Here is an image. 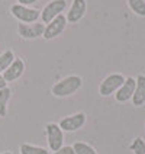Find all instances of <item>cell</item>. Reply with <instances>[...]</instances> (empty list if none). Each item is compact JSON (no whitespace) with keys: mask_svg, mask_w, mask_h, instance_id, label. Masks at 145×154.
Returning <instances> with one entry per match:
<instances>
[{"mask_svg":"<svg viewBox=\"0 0 145 154\" xmlns=\"http://www.w3.org/2000/svg\"><path fill=\"white\" fill-rule=\"evenodd\" d=\"M10 13L16 17L20 23H34V22H38V19L41 17L39 10L29 8V6H22L19 3L13 5L10 8Z\"/></svg>","mask_w":145,"mask_h":154,"instance_id":"cell-2","label":"cell"},{"mask_svg":"<svg viewBox=\"0 0 145 154\" xmlns=\"http://www.w3.org/2000/svg\"><path fill=\"white\" fill-rule=\"evenodd\" d=\"M83 86V79L80 76H67L52 86L51 92L57 97H67L74 94Z\"/></svg>","mask_w":145,"mask_h":154,"instance_id":"cell-1","label":"cell"},{"mask_svg":"<svg viewBox=\"0 0 145 154\" xmlns=\"http://www.w3.org/2000/svg\"><path fill=\"white\" fill-rule=\"evenodd\" d=\"M2 154H12L10 151H5V153H2Z\"/></svg>","mask_w":145,"mask_h":154,"instance_id":"cell-22","label":"cell"},{"mask_svg":"<svg viewBox=\"0 0 145 154\" xmlns=\"http://www.w3.org/2000/svg\"><path fill=\"white\" fill-rule=\"evenodd\" d=\"M123 82H125V77L122 76V74H119V73L110 74V76H107L100 83V86H99V93L102 94V96H104V97H107L110 94L116 93V90L123 85Z\"/></svg>","mask_w":145,"mask_h":154,"instance_id":"cell-5","label":"cell"},{"mask_svg":"<svg viewBox=\"0 0 145 154\" xmlns=\"http://www.w3.org/2000/svg\"><path fill=\"white\" fill-rule=\"evenodd\" d=\"M16 57H15V54L12 50H8V51H5L3 54H0V74L5 71V70H8V67L13 63Z\"/></svg>","mask_w":145,"mask_h":154,"instance_id":"cell-14","label":"cell"},{"mask_svg":"<svg viewBox=\"0 0 145 154\" xmlns=\"http://www.w3.org/2000/svg\"><path fill=\"white\" fill-rule=\"evenodd\" d=\"M8 87V82L3 79V74H0V89H5Z\"/></svg>","mask_w":145,"mask_h":154,"instance_id":"cell-21","label":"cell"},{"mask_svg":"<svg viewBox=\"0 0 145 154\" xmlns=\"http://www.w3.org/2000/svg\"><path fill=\"white\" fill-rule=\"evenodd\" d=\"M45 31V25L42 22H34V23H19L17 32L23 39H36L41 38Z\"/></svg>","mask_w":145,"mask_h":154,"instance_id":"cell-7","label":"cell"},{"mask_svg":"<svg viewBox=\"0 0 145 154\" xmlns=\"http://www.w3.org/2000/svg\"><path fill=\"white\" fill-rule=\"evenodd\" d=\"M128 6L135 15L145 16V0H128Z\"/></svg>","mask_w":145,"mask_h":154,"instance_id":"cell-15","label":"cell"},{"mask_svg":"<svg viewBox=\"0 0 145 154\" xmlns=\"http://www.w3.org/2000/svg\"><path fill=\"white\" fill-rule=\"evenodd\" d=\"M36 2H38V0H17V3L22 5V6H31V5H34Z\"/></svg>","mask_w":145,"mask_h":154,"instance_id":"cell-20","label":"cell"},{"mask_svg":"<svg viewBox=\"0 0 145 154\" xmlns=\"http://www.w3.org/2000/svg\"><path fill=\"white\" fill-rule=\"evenodd\" d=\"M135 80H137V85H135V92L132 96V102L135 106H142L145 103V76L139 74Z\"/></svg>","mask_w":145,"mask_h":154,"instance_id":"cell-12","label":"cell"},{"mask_svg":"<svg viewBox=\"0 0 145 154\" xmlns=\"http://www.w3.org/2000/svg\"><path fill=\"white\" fill-rule=\"evenodd\" d=\"M23 71H25V61L22 58H15L13 63L8 67V70H5L2 74H3V79L9 83V82L17 80L19 77L23 74Z\"/></svg>","mask_w":145,"mask_h":154,"instance_id":"cell-11","label":"cell"},{"mask_svg":"<svg viewBox=\"0 0 145 154\" xmlns=\"http://www.w3.org/2000/svg\"><path fill=\"white\" fill-rule=\"evenodd\" d=\"M45 128H47V143H48L50 150L51 151L60 150L64 144V132L60 128V125L55 122H51Z\"/></svg>","mask_w":145,"mask_h":154,"instance_id":"cell-4","label":"cell"},{"mask_svg":"<svg viewBox=\"0 0 145 154\" xmlns=\"http://www.w3.org/2000/svg\"><path fill=\"white\" fill-rule=\"evenodd\" d=\"M131 151H134V154H145V141L141 137H137L131 144Z\"/></svg>","mask_w":145,"mask_h":154,"instance_id":"cell-18","label":"cell"},{"mask_svg":"<svg viewBox=\"0 0 145 154\" xmlns=\"http://www.w3.org/2000/svg\"><path fill=\"white\" fill-rule=\"evenodd\" d=\"M12 96V90L9 87L0 89V118H5L8 113V102Z\"/></svg>","mask_w":145,"mask_h":154,"instance_id":"cell-13","label":"cell"},{"mask_svg":"<svg viewBox=\"0 0 145 154\" xmlns=\"http://www.w3.org/2000/svg\"><path fill=\"white\" fill-rule=\"evenodd\" d=\"M65 25H67V17L64 16V15L57 16L54 20H51L50 23H47V25H45V31H44L42 38L44 39H47V41L57 38L58 35H61L62 32H64Z\"/></svg>","mask_w":145,"mask_h":154,"instance_id":"cell-6","label":"cell"},{"mask_svg":"<svg viewBox=\"0 0 145 154\" xmlns=\"http://www.w3.org/2000/svg\"><path fill=\"white\" fill-rule=\"evenodd\" d=\"M20 154H50L47 148L36 147L32 144H22L20 146Z\"/></svg>","mask_w":145,"mask_h":154,"instance_id":"cell-16","label":"cell"},{"mask_svg":"<svg viewBox=\"0 0 145 154\" xmlns=\"http://www.w3.org/2000/svg\"><path fill=\"white\" fill-rule=\"evenodd\" d=\"M84 124H86V113L78 112V113H74V115H71V116L62 118L58 125H60V128L62 129V132H64V131L74 132V131L81 128Z\"/></svg>","mask_w":145,"mask_h":154,"instance_id":"cell-8","label":"cell"},{"mask_svg":"<svg viewBox=\"0 0 145 154\" xmlns=\"http://www.w3.org/2000/svg\"><path fill=\"white\" fill-rule=\"evenodd\" d=\"M52 154H76L74 150H73V146H62L60 150L54 151Z\"/></svg>","mask_w":145,"mask_h":154,"instance_id":"cell-19","label":"cell"},{"mask_svg":"<svg viewBox=\"0 0 145 154\" xmlns=\"http://www.w3.org/2000/svg\"><path fill=\"white\" fill-rule=\"evenodd\" d=\"M73 150H74L76 154H97L92 146H89L86 143H80V141L73 144Z\"/></svg>","mask_w":145,"mask_h":154,"instance_id":"cell-17","label":"cell"},{"mask_svg":"<svg viewBox=\"0 0 145 154\" xmlns=\"http://www.w3.org/2000/svg\"><path fill=\"white\" fill-rule=\"evenodd\" d=\"M67 8V2L65 0H51L48 5H45L44 9L41 10V20L42 23H50L57 16L62 15V12Z\"/></svg>","mask_w":145,"mask_h":154,"instance_id":"cell-3","label":"cell"},{"mask_svg":"<svg viewBox=\"0 0 145 154\" xmlns=\"http://www.w3.org/2000/svg\"><path fill=\"white\" fill-rule=\"evenodd\" d=\"M87 10V3L86 0H73L71 6H70L68 12H67V22L70 23H77L80 22L86 15Z\"/></svg>","mask_w":145,"mask_h":154,"instance_id":"cell-9","label":"cell"},{"mask_svg":"<svg viewBox=\"0 0 145 154\" xmlns=\"http://www.w3.org/2000/svg\"><path fill=\"white\" fill-rule=\"evenodd\" d=\"M135 85H137V80H135L134 77H128V79H125L123 85L116 90V93H115V99H116L118 102H122V103L128 102L129 99H132V96H134V92H135Z\"/></svg>","mask_w":145,"mask_h":154,"instance_id":"cell-10","label":"cell"}]
</instances>
